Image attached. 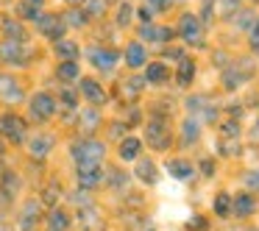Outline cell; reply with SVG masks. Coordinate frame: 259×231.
<instances>
[{
  "instance_id": "6da1fadb",
  "label": "cell",
  "mask_w": 259,
  "mask_h": 231,
  "mask_svg": "<svg viewBox=\"0 0 259 231\" xmlns=\"http://www.w3.org/2000/svg\"><path fill=\"white\" fill-rule=\"evenodd\" d=\"M70 153H73V159L78 164H101L106 148H103V142L92 140V136H84V140H78V142L70 145Z\"/></svg>"
},
{
  "instance_id": "7a4b0ae2",
  "label": "cell",
  "mask_w": 259,
  "mask_h": 231,
  "mask_svg": "<svg viewBox=\"0 0 259 231\" xmlns=\"http://www.w3.org/2000/svg\"><path fill=\"white\" fill-rule=\"evenodd\" d=\"M145 140H148V145H151L153 151H167L170 148V142H173V136H170V123L162 117V114H156V117L148 120Z\"/></svg>"
},
{
  "instance_id": "3957f363",
  "label": "cell",
  "mask_w": 259,
  "mask_h": 231,
  "mask_svg": "<svg viewBox=\"0 0 259 231\" xmlns=\"http://www.w3.org/2000/svg\"><path fill=\"white\" fill-rule=\"evenodd\" d=\"M179 34H181V39L190 42V45H203V25L195 14H184V17H181Z\"/></svg>"
},
{
  "instance_id": "277c9868",
  "label": "cell",
  "mask_w": 259,
  "mask_h": 231,
  "mask_svg": "<svg viewBox=\"0 0 259 231\" xmlns=\"http://www.w3.org/2000/svg\"><path fill=\"white\" fill-rule=\"evenodd\" d=\"M25 120L17 117V114H3L0 117V134L6 136L9 142H23L25 140Z\"/></svg>"
},
{
  "instance_id": "5b68a950",
  "label": "cell",
  "mask_w": 259,
  "mask_h": 231,
  "mask_svg": "<svg viewBox=\"0 0 259 231\" xmlns=\"http://www.w3.org/2000/svg\"><path fill=\"white\" fill-rule=\"evenodd\" d=\"M31 56V51L25 48V42H14V39H6L0 42V59L9 64H25Z\"/></svg>"
},
{
  "instance_id": "8992f818",
  "label": "cell",
  "mask_w": 259,
  "mask_h": 231,
  "mask_svg": "<svg viewBox=\"0 0 259 231\" xmlns=\"http://www.w3.org/2000/svg\"><path fill=\"white\" fill-rule=\"evenodd\" d=\"M31 114H34L36 120H51L53 114H56V101H53V95L36 92V95L31 98Z\"/></svg>"
},
{
  "instance_id": "52a82bcc",
  "label": "cell",
  "mask_w": 259,
  "mask_h": 231,
  "mask_svg": "<svg viewBox=\"0 0 259 231\" xmlns=\"http://www.w3.org/2000/svg\"><path fill=\"white\" fill-rule=\"evenodd\" d=\"M253 75V67L248 62H240V64H234L231 70H226V75H223V84H226V89H237L240 84H245L248 78Z\"/></svg>"
},
{
  "instance_id": "ba28073f",
  "label": "cell",
  "mask_w": 259,
  "mask_h": 231,
  "mask_svg": "<svg viewBox=\"0 0 259 231\" xmlns=\"http://www.w3.org/2000/svg\"><path fill=\"white\" fill-rule=\"evenodd\" d=\"M36 25H39V31L48 36V39H53V42H59V39H62V36H64V28H67V25H64L62 20L56 17V14H45V17L39 14Z\"/></svg>"
},
{
  "instance_id": "9c48e42d",
  "label": "cell",
  "mask_w": 259,
  "mask_h": 231,
  "mask_svg": "<svg viewBox=\"0 0 259 231\" xmlns=\"http://www.w3.org/2000/svg\"><path fill=\"white\" fill-rule=\"evenodd\" d=\"M90 59H92V64H95L98 70L109 73V70H112L114 64H117L120 53H117V51H112V48H92V51H90Z\"/></svg>"
},
{
  "instance_id": "30bf717a",
  "label": "cell",
  "mask_w": 259,
  "mask_h": 231,
  "mask_svg": "<svg viewBox=\"0 0 259 231\" xmlns=\"http://www.w3.org/2000/svg\"><path fill=\"white\" fill-rule=\"evenodd\" d=\"M103 181V173H101V164H78V184L92 190Z\"/></svg>"
},
{
  "instance_id": "8fae6325",
  "label": "cell",
  "mask_w": 259,
  "mask_h": 231,
  "mask_svg": "<svg viewBox=\"0 0 259 231\" xmlns=\"http://www.w3.org/2000/svg\"><path fill=\"white\" fill-rule=\"evenodd\" d=\"M0 98L6 103H17V101H23V89H20V84L14 78L0 75Z\"/></svg>"
},
{
  "instance_id": "7c38bea8",
  "label": "cell",
  "mask_w": 259,
  "mask_h": 231,
  "mask_svg": "<svg viewBox=\"0 0 259 231\" xmlns=\"http://www.w3.org/2000/svg\"><path fill=\"white\" fill-rule=\"evenodd\" d=\"M81 92L87 95V101L90 103H95V106H101V103H106V92H103V86L98 84V81H92V78H81Z\"/></svg>"
},
{
  "instance_id": "4fadbf2b",
  "label": "cell",
  "mask_w": 259,
  "mask_h": 231,
  "mask_svg": "<svg viewBox=\"0 0 259 231\" xmlns=\"http://www.w3.org/2000/svg\"><path fill=\"white\" fill-rule=\"evenodd\" d=\"M142 39L148 42H156V45H162V42H170L173 39V28H162V25H142Z\"/></svg>"
},
{
  "instance_id": "5bb4252c",
  "label": "cell",
  "mask_w": 259,
  "mask_h": 231,
  "mask_svg": "<svg viewBox=\"0 0 259 231\" xmlns=\"http://www.w3.org/2000/svg\"><path fill=\"white\" fill-rule=\"evenodd\" d=\"M28 148H31V156L34 159H45L53 148V136L51 134H36L34 140L28 142Z\"/></svg>"
},
{
  "instance_id": "9a60e30c",
  "label": "cell",
  "mask_w": 259,
  "mask_h": 231,
  "mask_svg": "<svg viewBox=\"0 0 259 231\" xmlns=\"http://www.w3.org/2000/svg\"><path fill=\"white\" fill-rule=\"evenodd\" d=\"M145 62H148V56H145L142 42H131V45L125 48V64H128L131 70H137V67H142Z\"/></svg>"
},
{
  "instance_id": "2e32d148",
  "label": "cell",
  "mask_w": 259,
  "mask_h": 231,
  "mask_svg": "<svg viewBox=\"0 0 259 231\" xmlns=\"http://www.w3.org/2000/svg\"><path fill=\"white\" fill-rule=\"evenodd\" d=\"M142 151V142L137 140V136H125L123 142H120V159L123 162H134L137 156H140Z\"/></svg>"
},
{
  "instance_id": "e0dca14e",
  "label": "cell",
  "mask_w": 259,
  "mask_h": 231,
  "mask_svg": "<svg viewBox=\"0 0 259 231\" xmlns=\"http://www.w3.org/2000/svg\"><path fill=\"white\" fill-rule=\"evenodd\" d=\"M231 209H234L237 217H248V214H253V209H256V201H253L251 195H237V198H231Z\"/></svg>"
},
{
  "instance_id": "ac0fdd59",
  "label": "cell",
  "mask_w": 259,
  "mask_h": 231,
  "mask_svg": "<svg viewBox=\"0 0 259 231\" xmlns=\"http://www.w3.org/2000/svg\"><path fill=\"white\" fill-rule=\"evenodd\" d=\"M0 28H3L6 39H14V42H23V39H25L23 25H20L17 20H12V17H0Z\"/></svg>"
},
{
  "instance_id": "d6986e66",
  "label": "cell",
  "mask_w": 259,
  "mask_h": 231,
  "mask_svg": "<svg viewBox=\"0 0 259 231\" xmlns=\"http://www.w3.org/2000/svg\"><path fill=\"white\" fill-rule=\"evenodd\" d=\"M36 220H39V203H36V201L25 203L23 217H20V228H23V231H34V223H36Z\"/></svg>"
},
{
  "instance_id": "ffe728a7",
  "label": "cell",
  "mask_w": 259,
  "mask_h": 231,
  "mask_svg": "<svg viewBox=\"0 0 259 231\" xmlns=\"http://www.w3.org/2000/svg\"><path fill=\"white\" fill-rule=\"evenodd\" d=\"M137 178L145 184H156V164L151 159H137Z\"/></svg>"
},
{
  "instance_id": "44dd1931",
  "label": "cell",
  "mask_w": 259,
  "mask_h": 231,
  "mask_svg": "<svg viewBox=\"0 0 259 231\" xmlns=\"http://www.w3.org/2000/svg\"><path fill=\"white\" fill-rule=\"evenodd\" d=\"M167 173L173 175V178L184 181V178H190V175H192V164L187 162V159H170V162H167Z\"/></svg>"
},
{
  "instance_id": "7402d4cb",
  "label": "cell",
  "mask_w": 259,
  "mask_h": 231,
  "mask_svg": "<svg viewBox=\"0 0 259 231\" xmlns=\"http://www.w3.org/2000/svg\"><path fill=\"white\" fill-rule=\"evenodd\" d=\"M167 64L162 62H151L145 70V81H151V84H162V81H167Z\"/></svg>"
},
{
  "instance_id": "603a6c76",
  "label": "cell",
  "mask_w": 259,
  "mask_h": 231,
  "mask_svg": "<svg viewBox=\"0 0 259 231\" xmlns=\"http://www.w3.org/2000/svg\"><path fill=\"white\" fill-rule=\"evenodd\" d=\"M192 78H195V64H192L190 59H181V62H179V73H176L179 86H190Z\"/></svg>"
},
{
  "instance_id": "cb8c5ba5",
  "label": "cell",
  "mask_w": 259,
  "mask_h": 231,
  "mask_svg": "<svg viewBox=\"0 0 259 231\" xmlns=\"http://www.w3.org/2000/svg\"><path fill=\"white\" fill-rule=\"evenodd\" d=\"M48 228L51 231H67L70 228L67 212H62V209H51V214H48Z\"/></svg>"
},
{
  "instance_id": "d4e9b609",
  "label": "cell",
  "mask_w": 259,
  "mask_h": 231,
  "mask_svg": "<svg viewBox=\"0 0 259 231\" xmlns=\"http://www.w3.org/2000/svg\"><path fill=\"white\" fill-rule=\"evenodd\" d=\"M98 123H101V114H98L95 109H84V112H81V123H78V128L84 131V134L95 131V128H98Z\"/></svg>"
},
{
  "instance_id": "484cf974",
  "label": "cell",
  "mask_w": 259,
  "mask_h": 231,
  "mask_svg": "<svg viewBox=\"0 0 259 231\" xmlns=\"http://www.w3.org/2000/svg\"><path fill=\"white\" fill-rule=\"evenodd\" d=\"M56 56L67 59V62H75V56H78V45L70 39H59L56 42Z\"/></svg>"
},
{
  "instance_id": "4316f807",
  "label": "cell",
  "mask_w": 259,
  "mask_h": 231,
  "mask_svg": "<svg viewBox=\"0 0 259 231\" xmlns=\"http://www.w3.org/2000/svg\"><path fill=\"white\" fill-rule=\"evenodd\" d=\"M0 190H3L6 198H14L17 190H20V178L14 173H3V178H0Z\"/></svg>"
},
{
  "instance_id": "83f0119b",
  "label": "cell",
  "mask_w": 259,
  "mask_h": 231,
  "mask_svg": "<svg viewBox=\"0 0 259 231\" xmlns=\"http://www.w3.org/2000/svg\"><path fill=\"white\" fill-rule=\"evenodd\" d=\"M240 12V0H218V9H214V14L223 20L234 17V14Z\"/></svg>"
},
{
  "instance_id": "f1b7e54d",
  "label": "cell",
  "mask_w": 259,
  "mask_h": 231,
  "mask_svg": "<svg viewBox=\"0 0 259 231\" xmlns=\"http://www.w3.org/2000/svg\"><path fill=\"white\" fill-rule=\"evenodd\" d=\"M98 220H101V217H98L95 206H87V209H81V225H84L87 231L98 228V225H101V223H98Z\"/></svg>"
},
{
  "instance_id": "f546056e",
  "label": "cell",
  "mask_w": 259,
  "mask_h": 231,
  "mask_svg": "<svg viewBox=\"0 0 259 231\" xmlns=\"http://www.w3.org/2000/svg\"><path fill=\"white\" fill-rule=\"evenodd\" d=\"M56 75H59L62 81L78 78V64H75V62H62V64H59V70H56Z\"/></svg>"
},
{
  "instance_id": "4dcf8cb0",
  "label": "cell",
  "mask_w": 259,
  "mask_h": 231,
  "mask_svg": "<svg viewBox=\"0 0 259 231\" xmlns=\"http://www.w3.org/2000/svg\"><path fill=\"white\" fill-rule=\"evenodd\" d=\"M214 212H218L220 217H229V212H231V195L220 192V195L214 198Z\"/></svg>"
},
{
  "instance_id": "1f68e13d",
  "label": "cell",
  "mask_w": 259,
  "mask_h": 231,
  "mask_svg": "<svg viewBox=\"0 0 259 231\" xmlns=\"http://www.w3.org/2000/svg\"><path fill=\"white\" fill-rule=\"evenodd\" d=\"M198 134H201V131H198L195 120H184V142H187V145H190V142H195Z\"/></svg>"
},
{
  "instance_id": "d6a6232c",
  "label": "cell",
  "mask_w": 259,
  "mask_h": 231,
  "mask_svg": "<svg viewBox=\"0 0 259 231\" xmlns=\"http://www.w3.org/2000/svg\"><path fill=\"white\" fill-rule=\"evenodd\" d=\"M220 151H223L226 156H237V153H240V142L237 140H223V136H220Z\"/></svg>"
},
{
  "instance_id": "836d02e7",
  "label": "cell",
  "mask_w": 259,
  "mask_h": 231,
  "mask_svg": "<svg viewBox=\"0 0 259 231\" xmlns=\"http://www.w3.org/2000/svg\"><path fill=\"white\" fill-rule=\"evenodd\" d=\"M220 131H223V140H237V136H240V125H237L234 120L223 123V125H220Z\"/></svg>"
},
{
  "instance_id": "e575fe53",
  "label": "cell",
  "mask_w": 259,
  "mask_h": 231,
  "mask_svg": "<svg viewBox=\"0 0 259 231\" xmlns=\"http://www.w3.org/2000/svg\"><path fill=\"white\" fill-rule=\"evenodd\" d=\"M234 23L237 25H240V28H251V25H253V20H256V17H253V12H240V14H234Z\"/></svg>"
},
{
  "instance_id": "d590c367",
  "label": "cell",
  "mask_w": 259,
  "mask_h": 231,
  "mask_svg": "<svg viewBox=\"0 0 259 231\" xmlns=\"http://www.w3.org/2000/svg\"><path fill=\"white\" fill-rule=\"evenodd\" d=\"M131 14H134V12H131V6H128V3H120L117 23H120V25H128V23H131Z\"/></svg>"
},
{
  "instance_id": "8d00e7d4",
  "label": "cell",
  "mask_w": 259,
  "mask_h": 231,
  "mask_svg": "<svg viewBox=\"0 0 259 231\" xmlns=\"http://www.w3.org/2000/svg\"><path fill=\"white\" fill-rule=\"evenodd\" d=\"M67 23H70V25H87V12H78V9H73V12L67 14Z\"/></svg>"
},
{
  "instance_id": "74e56055",
  "label": "cell",
  "mask_w": 259,
  "mask_h": 231,
  "mask_svg": "<svg viewBox=\"0 0 259 231\" xmlns=\"http://www.w3.org/2000/svg\"><path fill=\"white\" fill-rule=\"evenodd\" d=\"M20 17H25V20H39V9H34V6H20Z\"/></svg>"
},
{
  "instance_id": "f35d334b",
  "label": "cell",
  "mask_w": 259,
  "mask_h": 231,
  "mask_svg": "<svg viewBox=\"0 0 259 231\" xmlns=\"http://www.w3.org/2000/svg\"><path fill=\"white\" fill-rule=\"evenodd\" d=\"M145 6L151 9V12H153V9H156V12H167V9H170V0H145Z\"/></svg>"
},
{
  "instance_id": "ab89813d",
  "label": "cell",
  "mask_w": 259,
  "mask_h": 231,
  "mask_svg": "<svg viewBox=\"0 0 259 231\" xmlns=\"http://www.w3.org/2000/svg\"><path fill=\"white\" fill-rule=\"evenodd\" d=\"M103 9H106V3H101V0H87V12L90 14H103Z\"/></svg>"
},
{
  "instance_id": "60d3db41",
  "label": "cell",
  "mask_w": 259,
  "mask_h": 231,
  "mask_svg": "<svg viewBox=\"0 0 259 231\" xmlns=\"http://www.w3.org/2000/svg\"><path fill=\"white\" fill-rule=\"evenodd\" d=\"M62 101L67 103V109H75V92L64 86V89H62Z\"/></svg>"
},
{
  "instance_id": "b9f144b4",
  "label": "cell",
  "mask_w": 259,
  "mask_h": 231,
  "mask_svg": "<svg viewBox=\"0 0 259 231\" xmlns=\"http://www.w3.org/2000/svg\"><path fill=\"white\" fill-rule=\"evenodd\" d=\"M70 201H73V203H78V206H92V203H90V198H87V192H75V195H70Z\"/></svg>"
},
{
  "instance_id": "7bdbcfd3",
  "label": "cell",
  "mask_w": 259,
  "mask_h": 231,
  "mask_svg": "<svg viewBox=\"0 0 259 231\" xmlns=\"http://www.w3.org/2000/svg\"><path fill=\"white\" fill-rule=\"evenodd\" d=\"M59 192H62V190H59L56 184L48 187V190H45V203H51V206H53V203H56V195H59Z\"/></svg>"
},
{
  "instance_id": "ee69618b",
  "label": "cell",
  "mask_w": 259,
  "mask_h": 231,
  "mask_svg": "<svg viewBox=\"0 0 259 231\" xmlns=\"http://www.w3.org/2000/svg\"><path fill=\"white\" fill-rule=\"evenodd\" d=\"M151 17H153V12H151L148 6H142V9H140V20H142L145 25H151Z\"/></svg>"
},
{
  "instance_id": "f6af8a7d",
  "label": "cell",
  "mask_w": 259,
  "mask_h": 231,
  "mask_svg": "<svg viewBox=\"0 0 259 231\" xmlns=\"http://www.w3.org/2000/svg\"><path fill=\"white\" fill-rule=\"evenodd\" d=\"M245 184L253 187V190H259V173H248L245 175Z\"/></svg>"
},
{
  "instance_id": "bcb514c9",
  "label": "cell",
  "mask_w": 259,
  "mask_h": 231,
  "mask_svg": "<svg viewBox=\"0 0 259 231\" xmlns=\"http://www.w3.org/2000/svg\"><path fill=\"white\" fill-rule=\"evenodd\" d=\"M251 42H253V48H259V20L251 25Z\"/></svg>"
},
{
  "instance_id": "7dc6e473",
  "label": "cell",
  "mask_w": 259,
  "mask_h": 231,
  "mask_svg": "<svg viewBox=\"0 0 259 231\" xmlns=\"http://www.w3.org/2000/svg\"><path fill=\"white\" fill-rule=\"evenodd\" d=\"M190 228H198V231H203V228H206V223H203V217H192V220H190Z\"/></svg>"
},
{
  "instance_id": "c3c4849f",
  "label": "cell",
  "mask_w": 259,
  "mask_h": 231,
  "mask_svg": "<svg viewBox=\"0 0 259 231\" xmlns=\"http://www.w3.org/2000/svg\"><path fill=\"white\" fill-rule=\"evenodd\" d=\"M109 181H112L114 187H120V184H123V173H120V170H112V178H109Z\"/></svg>"
},
{
  "instance_id": "681fc988",
  "label": "cell",
  "mask_w": 259,
  "mask_h": 231,
  "mask_svg": "<svg viewBox=\"0 0 259 231\" xmlns=\"http://www.w3.org/2000/svg\"><path fill=\"white\" fill-rule=\"evenodd\" d=\"M25 6H34V9H39V6H42V0H25Z\"/></svg>"
},
{
  "instance_id": "f907efd6",
  "label": "cell",
  "mask_w": 259,
  "mask_h": 231,
  "mask_svg": "<svg viewBox=\"0 0 259 231\" xmlns=\"http://www.w3.org/2000/svg\"><path fill=\"white\" fill-rule=\"evenodd\" d=\"M70 3H75V6H78V3H87V0H70Z\"/></svg>"
},
{
  "instance_id": "816d5d0a",
  "label": "cell",
  "mask_w": 259,
  "mask_h": 231,
  "mask_svg": "<svg viewBox=\"0 0 259 231\" xmlns=\"http://www.w3.org/2000/svg\"><path fill=\"white\" fill-rule=\"evenodd\" d=\"M256 134H259V123H256Z\"/></svg>"
}]
</instances>
